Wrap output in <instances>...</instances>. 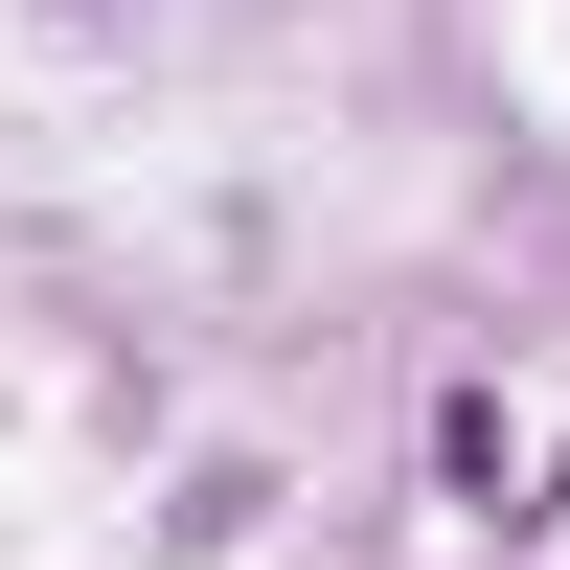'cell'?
I'll list each match as a JSON object with an SVG mask.
<instances>
[{
    "mask_svg": "<svg viewBox=\"0 0 570 570\" xmlns=\"http://www.w3.org/2000/svg\"><path fill=\"white\" fill-rule=\"evenodd\" d=\"M434 480H456V502H502V525H525V434H502V389H456V411H434Z\"/></svg>",
    "mask_w": 570,
    "mask_h": 570,
    "instance_id": "1",
    "label": "cell"
}]
</instances>
